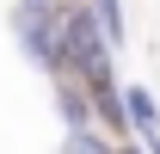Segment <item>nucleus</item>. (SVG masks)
Listing matches in <instances>:
<instances>
[{"instance_id": "obj_2", "label": "nucleus", "mask_w": 160, "mask_h": 154, "mask_svg": "<svg viewBox=\"0 0 160 154\" xmlns=\"http://www.w3.org/2000/svg\"><path fill=\"white\" fill-rule=\"evenodd\" d=\"M123 105H129V136H136V142L160 136V105H154L148 86H123Z\"/></svg>"}, {"instance_id": "obj_3", "label": "nucleus", "mask_w": 160, "mask_h": 154, "mask_svg": "<svg viewBox=\"0 0 160 154\" xmlns=\"http://www.w3.org/2000/svg\"><path fill=\"white\" fill-rule=\"evenodd\" d=\"M92 13H99V25H105V37L117 43H129V19H123V0H92Z\"/></svg>"}, {"instance_id": "obj_4", "label": "nucleus", "mask_w": 160, "mask_h": 154, "mask_svg": "<svg viewBox=\"0 0 160 154\" xmlns=\"http://www.w3.org/2000/svg\"><path fill=\"white\" fill-rule=\"evenodd\" d=\"M142 148H148V154H160V136H148V142H142Z\"/></svg>"}, {"instance_id": "obj_1", "label": "nucleus", "mask_w": 160, "mask_h": 154, "mask_svg": "<svg viewBox=\"0 0 160 154\" xmlns=\"http://www.w3.org/2000/svg\"><path fill=\"white\" fill-rule=\"evenodd\" d=\"M12 37L43 74H56L62 43H68V0H19L12 6Z\"/></svg>"}]
</instances>
